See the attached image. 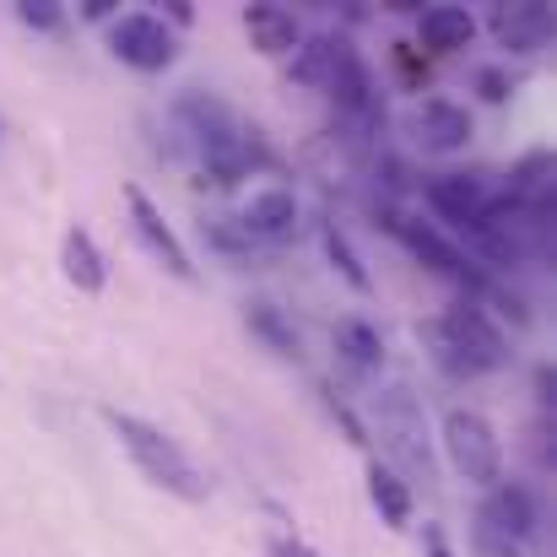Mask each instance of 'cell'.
Listing matches in <instances>:
<instances>
[{
  "mask_svg": "<svg viewBox=\"0 0 557 557\" xmlns=\"http://www.w3.org/2000/svg\"><path fill=\"white\" fill-rule=\"evenodd\" d=\"M109 49L131 65V71H169L174 65V54H180V38H174V27L163 22V16H152V11H131V16H120L114 27H109Z\"/></svg>",
  "mask_w": 557,
  "mask_h": 557,
  "instance_id": "8992f818",
  "label": "cell"
},
{
  "mask_svg": "<svg viewBox=\"0 0 557 557\" xmlns=\"http://www.w3.org/2000/svg\"><path fill=\"white\" fill-rule=\"evenodd\" d=\"M493 200H498V195L487 185V174H444V180L428 185V206H433L444 222H455L460 233H471V227L487 216Z\"/></svg>",
  "mask_w": 557,
  "mask_h": 557,
  "instance_id": "9c48e42d",
  "label": "cell"
},
{
  "mask_svg": "<svg viewBox=\"0 0 557 557\" xmlns=\"http://www.w3.org/2000/svg\"><path fill=\"white\" fill-rule=\"evenodd\" d=\"M373 411H379V433H384L389 455H395L400 471H406V487H411V482H433V449H428L422 400H417L406 384H389V389L373 395Z\"/></svg>",
  "mask_w": 557,
  "mask_h": 557,
  "instance_id": "3957f363",
  "label": "cell"
},
{
  "mask_svg": "<svg viewBox=\"0 0 557 557\" xmlns=\"http://www.w3.org/2000/svg\"><path fill=\"white\" fill-rule=\"evenodd\" d=\"M320 395H325V406H331V417H336V422L347 428V438H352V444H369V433H363V422H358V417L347 411V400H342V395H336L331 384H320Z\"/></svg>",
  "mask_w": 557,
  "mask_h": 557,
  "instance_id": "cb8c5ba5",
  "label": "cell"
},
{
  "mask_svg": "<svg viewBox=\"0 0 557 557\" xmlns=\"http://www.w3.org/2000/svg\"><path fill=\"white\" fill-rule=\"evenodd\" d=\"M428 342H433V358L449 373H498L509 363V342L504 331L487 320V309H476L471 298L449 304L433 325H428Z\"/></svg>",
  "mask_w": 557,
  "mask_h": 557,
  "instance_id": "7a4b0ae2",
  "label": "cell"
},
{
  "mask_svg": "<svg viewBox=\"0 0 557 557\" xmlns=\"http://www.w3.org/2000/svg\"><path fill=\"white\" fill-rule=\"evenodd\" d=\"M82 16H92V22H98V16H109V0H87V5H82Z\"/></svg>",
  "mask_w": 557,
  "mask_h": 557,
  "instance_id": "f1b7e54d",
  "label": "cell"
},
{
  "mask_svg": "<svg viewBox=\"0 0 557 557\" xmlns=\"http://www.w3.org/2000/svg\"><path fill=\"white\" fill-rule=\"evenodd\" d=\"M244 33L260 54H293L298 49V16L287 5H244Z\"/></svg>",
  "mask_w": 557,
  "mask_h": 557,
  "instance_id": "2e32d148",
  "label": "cell"
},
{
  "mask_svg": "<svg viewBox=\"0 0 557 557\" xmlns=\"http://www.w3.org/2000/svg\"><path fill=\"white\" fill-rule=\"evenodd\" d=\"M411 136L422 141V152H460L471 141V114L449 98H422L411 114Z\"/></svg>",
  "mask_w": 557,
  "mask_h": 557,
  "instance_id": "7c38bea8",
  "label": "cell"
},
{
  "mask_svg": "<svg viewBox=\"0 0 557 557\" xmlns=\"http://www.w3.org/2000/svg\"><path fill=\"white\" fill-rule=\"evenodd\" d=\"M369 498H373V509H379V520H384L389 531H406V525H411V487H406V476H400L395 466L373 460L369 466Z\"/></svg>",
  "mask_w": 557,
  "mask_h": 557,
  "instance_id": "d6986e66",
  "label": "cell"
},
{
  "mask_svg": "<svg viewBox=\"0 0 557 557\" xmlns=\"http://www.w3.org/2000/svg\"><path fill=\"white\" fill-rule=\"evenodd\" d=\"M444 455L471 487H498L504 482V444L498 428L476 406H449L444 411Z\"/></svg>",
  "mask_w": 557,
  "mask_h": 557,
  "instance_id": "277c9868",
  "label": "cell"
},
{
  "mask_svg": "<svg viewBox=\"0 0 557 557\" xmlns=\"http://www.w3.org/2000/svg\"><path fill=\"white\" fill-rule=\"evenodd\" d=\"M265 557H320L304 536H293V531H271L265 536Z\"/></svg>",
  "mask_w": 557,
  "mask_h": 557,
  "instance_id": "d4e9b609",
  "label": "cell"
},
{
  "mask_svg": "<svg viewBox=\"0 0 557 557\" xmlns=\"http://www.w3.org/2000/svg\"><path fill=\"white\" fill-rule=\"evenodd\" d=\"M417 38H422L433 54H455V49H466V44L476 38V16H471L466 5H428V11L417 16Z\"/></svg>",
  "mask_w": 557,
  "mask_h": 557,
  "instance_id": "9a60e30c",
  "label": "cell"
},
{
  "mask_svg": "<svg viewBox=\"0 0 557 557\" xmlns=\"http://www.w3.org/2000/svg\"><path fill=\"white\" fill-rule=\"evenodd\" d=\"M476 87H482L487 103H504V98H509V76H504V71H476Z\"/></svg>",
  "mask_w": 557,
  "mask_h": 557,
  "instance_id": "484cf974",
  "label": "cell"
},
{
  "mask_svg": "<svg viewBox=\"0 0 557 557\" xmlns=\"http://www.w3.org/2000/svg\"><path fill=\"white\" fill-rule=\"evenodd\" d=\"M331 342H336L342 363H347L352 373H379L384 369V342H379V331H373L369 320H336Z\"/></svg>",
  "mask_w": 557,
  "mask_h": 557,
  "instance_id": "ffe728a7",
  "label": "cell"
},
{
  "mask_svg": "<svg viewBox=\"0 0 557 557\" xmlns=\"http://www.w3.org/2000/svg\"><path fill=\"white\" fill-rule=\"evenodd\" d=\"M482 520H487L498 536H509V542H525V536H536V525H542V509H536V493H531V487H520V482H498V487L487 493V509H482Z\"/></svg>",
  "mask_w": 557,
  "mask_h": 557,
  "instance_id": "4fadbf2b",
  "label": "cell"
},
{
  "mask_svg": "<svg viewBox=\"0 0 557 557\" xmlns=\"http://www.w3.org/2000/svg\"><path fill=\"white\" fill-rule=\"evenodd\" d=\"M60 271H65V282L76 293H103L109 260H103V249H98V238L87 227H65V238H60Z\"/></svg>",
  "mask_w": 557,
  "mask_h": 557,
  "instance_id": "5bb4252c",
  "label": "cell"
},
{
  "mask_svg": "<svg viewBox=\"0 0 557 557\" xmlns=\"http://www.w3.org/2000/svg\"><path fill=\"white\" fill-rule=\"evenodd\" d=\"M103 422H109V433L120 438V449L136 460V471H141L152 487H163V493H174V498H185V504H206V498H211L206 471L189 460L158 422L131 417V411H120V406H103Z\"/></svg>",
  "mask_w": 557,
  "mask_h": 557,
  "instance_id": "6da1fadb",
  "label": "cell"
},
{
  "mask_svg": "<svg viewBox=\"0 0 557 557\" xmlns=\"http://www.w3.org/2000/svg\"><path fill=\"white\" fill-rule=\"evenodd\" d=\"M422 542H428V557H455L449 553V536H444L438 525H428V531H422Z\"/></svg>",
  "mask_w": 557,
  "mask_h": 557,
  "instance_id": "4316f807",
  "label": "cell"
},
{
  "mask_svg": "<svg viewBox=\"0 0 557 557\" xmlns=\"http://www.w3.org/2000/svg\"><path fill=\"white\" fill-rule=\"evenodd\" d=\"M163 5H169V16H174L180 27H185L189 16H195V5H189V0H163Z\"/></svg>",
  "mask_w": 557,
  "mask_h": 557,
  "instance_id": "83f0119b",
  "label": "cell"
},
{
  "mask_svg": "<svg viewBox=\"0 0 557 557\" xmlns=\"http://www.w3.org/2000/svg\"><path fill=\"white\" fill-rule=\"evenodd\" d=\"M384 227L433 271V276H444V282H460V287H476V293H487V276L438 233V227H428V222H417V216H400V211H384Z\"/></svg>",
  "mask_w": 557,
  "mask_h": 557,
  "instance_id": "5b68a950",
  "label": "cell"
},
{
  "mask_svg": "<svg viewBox=\"0 0 557 557\" xmlns=\"http://www.w3.org/2000/svg\"><path fill=\"white\" fill-rule=\"evenodd\" d=\"M471 553L476 557H520V547L509 536H498L487 520H476V536H471Z\"/></svg>",
  "mask_w": 557,
  "mask_h": 557,
  "instance_id": "603a6c76",
  "label": "cell"
},
{
  "mask_svg": "<svg viewBox=\"0 0 557 557\" xmlns=\"http://www.w3.org/2000/svg\"><path fill=\"white\" fill-rule=\"evenodd\" d=\"M244 325L276 352V358H287V363H298L304 358V336L293 331V320L271 304V298H255V304H244Z\"/></svg>",
  "mask_w": 557,
  "mask_h": 557,
  "instance_id": "ac0fdd59",
  "label": "cell"
},
{
  "mask_svg": "<svg viewBox=\"0 0 557 557\" xmlns=\"http://www.w3.org/2000/svg\"><path fill=\"white\" fill-rule=\"evenodd\" d=\"M487 27H493V38H498L509 54H536V49L553 38V11L536 5V0H515V5H493Z\"/></svg>",
  "mask_w": 557,
  "mask_h": 557,
  "instance_id": "8fae6325",
  "label": "cell"
},
{
  "mask_svg": "<svg viewBox=\"0 0 557 557\" xmlns=\"http://www.w3.org/2000/svg\"><path fill=\"white\" fill-rule=\"evenodd\" d=\"M244 238H265V244H287L298 233V195L282 185H265L255 189L244 200V216H238Z\"/></svg>",
  "mask_w": 557,
  "mask_h": 557,
  "instance_id": "30bf717a",
  "label": "cell"
},
{
  "mask_svg": "<svg viewBox=\"0 0 557 557\" xmlns=\"http://www.w3.org/2000/svg\"><path fill=\"white\" fill-rule=\"evenodd\" d=\"M125 206H131V227H136V238L147 244V255L169 271V276H180V282H195V260H189V249L180 244V233L169 227V216H163V206L147 195L141 185H125Z\"/></svg>",
  "mask_w": 557,
  "mask_h": 557,
  "instance_id": "52a82bcc",
  "label": "cell"
},
{
  "mask_svg": "<svg viewBox=\"0 0 557 557\" xmlns=\"http://www.w3.org/2000/svg\"><path fill=\"white\" fill-rule=\"evenodd\" d=\"M504 200L553 216V152H531V158H520L515 174H509V195H504Z\"/></svg>",
  "mask_w": 557,
  "mask_h": 557,
  "instance_id": "e0dca14e",
  "label": "cell"
},
{
  "mask_svg": "<svg viewBox=\"0 0 557 557\" xmlns=\"http://www.w3.org/2000/svg\"><path fill=\"white\" fill-rule=\"evenodd\" d=\"M325 255H331V265H336V271H342V276H347V282H352L358 293H373V276L363 271V260H358L352 238H347V233H342L336 222L325 227Z\"/></svg>",
  "mask_w": 557,
  "mask_h": 557,
  "instance_id": "44dd1931",
  "label": "cell"
},
{
  "mask_svg": "<svg viewBox=\"0 0 557 557\" xmlns=\"http://www.w3.org/2000/svg\"><path fill=\"white\" fill-rule=\"evenodd\" d=\"M16 16H22L27 27H38V33H54V27L65 22L60 0H16Z\"/></svg>",
  "mask_w": 557,
  "mask_h": 557,
  "instance_id": "7402d4cb",
  "label": "cell"
},
{
  "mask_svg": "<svg viewBox=\"0 0 557 557\" xmlns=\"http://www.w3.org/2000/svg\"><path fill=\"white\" fill-rule=\"evenodd\" d=\"M358 49L336 33H314V38H298L293 49V82L298 87H314V92H336L352 71H358Z\"/></svg>",
  "mask_w": 557,
  "mask_h": 557,
  "instance_id": "ba28073f",
  "label": "cell"
}]
</instances>
